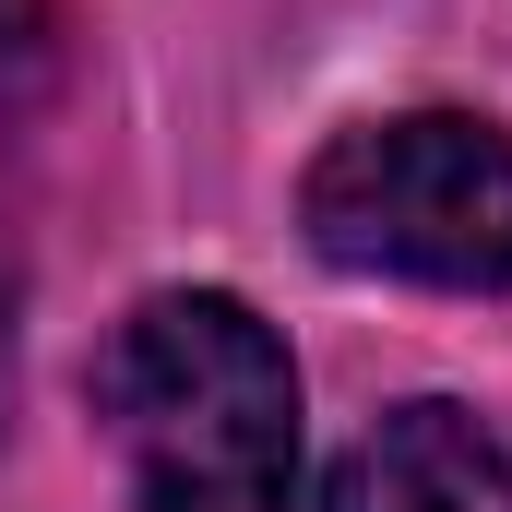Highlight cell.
I'll return each mask as SVG.
<instances>
[{
	"label": "cell",
	"mask_w": 512,
	"mask_h": 512,
	"mask_svg": "<svg viewBox=\"0 0 512 512\" xmlns=\"http://www.w3.org/2000/svg\"><path fill=\"white\" fill-rule=\"evenodd\" d=\"M96 405L131 441V512H298V370L251 298H143L96 358Z\"/></svg>",
	"instance_id": "cell-1"
},
{
	"label": "cell",
	"mask_w": 512,
	"mask_h": 512,
	"mask_svg": "<svg viewBox=\"0 0 512 512\" xmlns=\"http://www.w3.org/2000/svg\"><path fill=\"white\" fill-rule=\"evenodd\" d=\"M310 251L346 274H405V286H512V143L453 108L334 131L298 179Z\"/></svg>",
	"instance_id": "cell-2"
},
{
	"label": "cell",
	"mask_w": 512,
	"mask_h": 512,
	"mask_svg": "<svg viewBox=\"0 0 512 512\" xmlns=\"http://www.w3.org/2000/svg\"><path fill=\"white\" fill-rule=\"evenodd\" d=\"M322 512H512V453L465 405H382L346 441Z\"/></svg>",
	"instance_id": "cell-3"
},
{
	"label": "cell",
	"mask_w": 512,
	"mask_h": 512,
	"mask_svg": "<svg viewBox=\"0 0 512 512\" xmlns=\"http://www.w3.org/2000/svg\"><path fill=\"white\" fill-rule=\"evenodd\" d=\"M60 72V12L48 0H0V120H24Z\"/></svg>",
	"instance_id": "cell-4"
},
{
	"label": "cell",
	"mask_w": 512,
	"mask_h": 512,
	"mask_svg": "<svg viewBox=\"0 0 512 512\" xmlns=\"http://www.w3.org/2000/svg\"><path fill=\"white\" fill-rule=\"evenodd\" d=\"M12 298H24V274H12V251H0V405H12Z\"/></svg>",
	"instance_id": "cell-5"
}]
</instances>
